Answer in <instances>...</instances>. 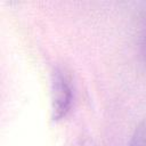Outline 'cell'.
<instances>
[{"label": "cell", "mask_w": 146, "mask_h": 146, "mask_svg": "<svg viewBox=\"0 0 146 146\" xmlns=\"http://www.w3.org/2000/svg\"><path fill=\"white\" fill-rule=\"evenodd\" d=\"M52 111L54 120H59L66 115L72 104V87L68 78L56 68L52 73Z\"/></svg>", "instance_id": "obj_1"}, {"label": "cell", "mask_w": 146, "mask_h": 146, "mask_svg": "<svg viewBox=\"0 0 146 146\" xmlns=\"http://www.w3.org/2000/svg\"><path fill=\"white\" fill-rule=\"evenodd\" d=\"M130 146H146V120L136 128L131 137Z\"/></svg>", "instance_id": "obj_2"}]
</instances>
